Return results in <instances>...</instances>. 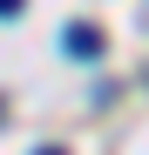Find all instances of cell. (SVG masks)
<instances>
[{"mask_svg": "<svg viewBox=\"0 0 149 155\" xmlns=\"http://www.w3.org/2000/svg\"><path fill=\"white\" fill-rule=\"evenodd\" d=\"M34 155H68V148H34Z\"/></svg>", "mask_w": 149, "mask_h": 155, "instance_id": "3957f363", "label": "cell"}, {"mask_svg": "<svg viewBox=\"0 0 149 155\" xmlns=\"http://www.w3.org/2000/svg\"><path fill=\"white\" fill-rule=\"evenodd\" d=\"M0 14H7V20H14V14H20V0H0Z\"/></svg>", "mask_w": 149, "mask_h": 155, "instance_id": "7a4b0ae2", "label": "cell"}, {"mask_svg": "<svg viewBox=\"0 0 149 155\" xmlns=\"http://www.w3.org/2000/svg\"><path fill=\"white\" fill-rule=\"evenodd\" d=\"M61 41H68V54H81V61H95V54H102V34H95L88 20H68V34H61Z\"/></svg>", "mask_w": 149, "mask_h": 155, "instance_id": "6da1fadb", "label": "cell"}]
</instances>
